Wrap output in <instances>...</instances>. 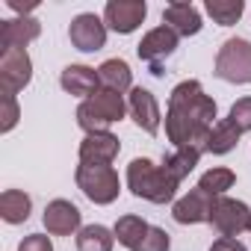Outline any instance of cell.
<instances>
[{
  "label": "cell",
  "instance_id": "obj_3",
  "mask_svg": "<svg viewBox=\"0 0 251 251\" xmlns=\"http://www.w3.org/2000/svg\"><path fill=\"white\" fill-rule=\"evenodd\" d=\"M127 112L121 92H109V89H98L89 100H83L77 106V124L86 133H106L109 124L121 121Z\"/></svg>",
  "mask_w": 251,
  "mask_h": 251
},
{
  "label": "cell",
  "instance_id": "obj_7",
  "mask_svg": "<svg viewBox=\"0 0 251 251\" xmlns=\"http://www.w3.org/2000/svg\"><path fill=\"white\" fill-rule=\"evenodd\" d=\"M248 219H251V210L236 201V198H216L213 201V210H210V225L222 233V236H239L245 227H248Z\"/></svg>",
  "mask_w": 251,
  "mask_h": 251
},
{
  "label": "cell",
  "instance_id": "obj_5",
  "mask_svg": "<svg viewBox=\"0 0 251 251\" xmlns=\"http://www.w3.org/2000/svg\"><path fill=\"white\" fill-rule=\"evenodd\" d=\"M216 77L227 83H251V42L227 39L216 56Z\"/></svg>",
  "mask_w": 251,
  "mask_h": 251
},
{
  "label": "cell",
  "instance_id": "obj_31",
  "mask_svg": "<svg viewBox=\"0 0 251 251\" xmlns=\"http://www.w3.org/2000/svg\"><path fill=\"white\" fill-rule=\"evenodd\" d=\"M9 6H12L15 12H24V15H27V12L33 9V3H18V0H9Z\"/></svg>",
  "mask_w": 251,
  "mask_h": 251
},
{
  "label": "cell",
  "instance_id": "obj_28",
  "mask_svg": "<svg viewBox=\"0 0 251 251\" xmlns=\"http://www.w3.org/2000/svg\"><path fill=\"white\" fill-rule=\"evenodd\" d=\"M169 245H172V239H169V233H166L163 227H154V225H151V230H148V236L142 239V245H139L136 251H169Z\"/></svg>",
  "mask_w": 251,
  "mask_h": 251
},
{
  "label": "cell",
  "instance_id": "obj_10",
  "mask_svg": "<svg viewBox=\"0 0 251 251\" xmlns=\"http://www.w3.org/2000/svg\"><path fill=\"white\" fill-rule=\"evenodd\" d=\"M68 39H71V45H74L77 50L95 53V50H100V48L106 45V24H103L98 15L83 12V15H77V18L71 21Z\"/></svg>",
  "mask_w": 251,
  "mask_h": 251
},
{
  "label": "cell",
  "instance_id": "obj_21",
  "mask_svg": "<svg viewBox=\"0 0 251 251\" xmlns=\"http://www.w3.org/2000/svg\"><path fill=\"white\" fill-rule=\"evenodd\" d=\"M148 230H151V225L145 222V219H139V216H121L118 222H115V239L124 245V248H130V251H136L139 245H142V239L148 236Z\"/></svg>",
  "mask_w": 251,
  "mask_h": 251
},
{
  "label": "cell",
  "instance_id": "obj_2",
  "mask_svg": "<svg viewBox=\"0 0 251 251\" xmlns=\"http://www.w3.org/2000/svg\"><path fill=\"white\" fill-rule=\"evenodd\" d=\"M127 186H130V192L136 198H145L151 204H169L177 195V186L180 183L163 166H154L151 160L136 157L127 166Z\"/></svg>",
  "mask_w": 251,
  "mask_h": 251
},
{
  "label": "cell",
  "instance_id": "obj_13",
  "mask_svg": "<svg viewBox=\"0 0 251 251\" xmlns=\"http://www.w3.org/2000/svg\"><path fill=\"white\" fill-rule=\"evenodd\" d=\"M118 151H121V142L109 130L106 133H89L80 142V163L83 166H109L118 157Z\"/></svg>",
  "mask_w": 251,
  "mask_h": 251
},
{
  "label": "cell",
  "instance_id": "obj_29",
  "mask_svg": "<svg viewBox=\"0 0 251 251\" xmlns=\"http://www.w3.org/2000/svg\"><path fill=\"white\" fill-rule=\"evenodd\" d=\"M18 251H53V245H50V239L45 233H30V236L21 239Z\"/></svg>",
  "mask_w": 251,
  "mask_h": 251
},
{
  "label": "cell",
  "instance_id": "obj_6",
  "mask_svg": "<svg viewBox=\"0 0 251 251\" xmlns=\"http://www.w3.org/2000/svg\"><path fill=\"white\" fill-rule=\"evenodd\" d=\"M177 33L172 30V27H157V30H151L142 42H139V48H136V53H139V59L142 62H148L151 65V74H157V77H163V59H169L175 50H177Z\"/></svg>",
  "mask_w": 251,
  "mask_h": 251
},
{
  "label": "cell",
  "instance_id": "obj_8",
  "mask_svg": "<svg viewBox=\"0 0 251 251\" xmlns=\"http://www.w3.org/2000/svg\"><path fill=\"white\" fill-rule=\"evenodd\" d=\"M33 80V62L27 50L0 53V95H18Z\"/></svg>",
  "mask_w": 251,
  "mask_h": 251
},
{
  "label": "cell",
  "instance_id": "obj_30",
  "mask_svg": "<svg viewBox=\"0 0 251 251\" xmlns=\"http://www.w3.org/2000/svg\"><path fill=\"white\" fill-rule=\"evenodd\" d=\"M210 251H248L239 239H233V236H219L213 245H210Z\"/></svg>",
  "mask_w": 251,
  "mask_h": 251
},
{
  "label": "cell",
  "instance_id": "obj_18",
  "mask_svg": "<svg viewBox=\"0 0 251 251\" xmlns=\"http://www.w3.org/2000/svg\"><path fill=\"white\" fill-rule=\"evenodd\" d=\"M30 210H33V201L21 189H6L3 195H0V216H3V222H9V225L27 222Z\"/></svg>",
  "mask_w": 251,
  "mask_h": 251
},
{
  "label": "cell",
  "instance_id": "obj_22",
  "mask_svg": "<svg viewBox=\"0 0 251 251\" xmlns=\"http://www.w3.org/2000/svg\"><path fill=\"white\" fill-rule=\"evenodd\" d=\"M115 233L103 225H86L77 230V251H112Z\"/></svg>",
  "mask_w": 251,
  "mask_h": 251
},
{
  "label": "cell",
  "instance_id": "obj_1",
  "mask_svg": "<svg viewBox=\"0 0 251 251\" xmlns=\"http://www.w3.org/2000/svg\"><path fill=\"white\" fill-rule=\"evenodd\" d=\"M216 100L204 95L198 80H183L169 95L166 136L175 148H207V136L216 127Z\"/></svg>",
  "mask_w": 251,
  "mask_h": 251
},
{
  "label": "cell",
  "instance_id": "obj_20",
  "mask_svg": "<svg viewBox=\"0 0 251 251\" xmlns=\"http://www.w3.org/2000/svg\"><path fill=\"white\" fill-rule=\"evenodd\" d=\"M239 136H242V130L236 127V124L230 121V118H222L216 127L210 130V136H207V154H230L233 148H236V142H239Z\"/></svg>",
  "mask_w": 251,
  "mask_h": 251
},
{
  "label": "cell",
  "instance_id": "obj_24",
  "mask_svg": "<svg viewBox=\"0 0 251 251\" xmlns=\"http://www.w3.org/2000/svg\"><path fill=\"white\" fill-rule=\"evenodd\" d=\"M204 9H207V15H210L216 24L230 27V24H236V21L242 18L245 3H242V0H207Z\"/></svg>",
  "mask_w": 251,
  "mask_h": 251
},
{
  "label": "cell",
  "instance_id": "obj_17",
  "mask_svg": "<svg viewBox=\"0 0 251 251\" xmlns=\"http://www.w3.org/2000/svg\"><path fill=\"white\" fill-rule=\"evenodd\" d=\"M163 21L177 36H195V33H201V12L192 3H169L166 12H163Z\"/></svg>",
  "mask_w": 251,
  "mask_h": 251
},
{
  "label": "cell",
  "instance_id": "obj_9",
  "mask_svg": "<svg viewBox=\"0 0 251 251\" xmlns=\"http://www.w3.org/2000/svg\"><path fill=\"white\" fill-rule=\"evenodd\" d=\"M148 15L145 0H109L106 9H103V24L121 36L133 33Z\"/></svg>",
  "mask_w": 251,
  "mask_h": 251
},
{
  "label": "cell",
  "instance_id": "obj_15",
  "mask_svg": "<svg viewBox=\"0 0 251 251\" xmlns=\"http://www.w3.org/2000/svg\"><path fill=\"white\" fill-rule=\"evenodd\" d=\"M213 201H216L213 195H207V192H201V189L195 186L189 195H183V198L175 204L172 216H175V222H180V225H198V222H210Z\"/></svg>",
  "mask_w": 251,
  "mask_h": 251
},
{
  "label": "cell",
  "instance_id": "obj_16",
  "mask_svg": "<svg viewBox=\"0 0 251 251\" xmlns=\"http://www.w3.org/2000/svg\"><path fill=\"white\" fill-rule=\"evenodd\" d=\"M59 83H62V89H65L68 95H74V98H86V100H89V98L98 92L100 77H98V71L89 68V65H68V68L62 71Z\"/></svg>",
  "mask_w": 251,
  "mask_h": 251
},
{
  "label": "cell",
  "instance_id": "obj_14",
  "mask_svg": "<svg viewBox=\"0 0 251 251\" xmlns=\"http://www.w3.org/2000/svg\"><path fill=\"white\" fill-rule=\"evenodd\" d=\"M80 219H83V213L65 198L50 201L45 207V216H42L48 233H53V236H71L74 230H80Z\"/></svg>",
  "mask_w": 251,
  "mask_h": 251
},
{
  "label": "cell",
  "instance_id": "obj_25",
  "mask_svg": "<svg viewBox=\"0 0 251 251\" xmlns=\"http://www.w3.org/2000/svg\"><path fill=\"white\" fill-rule=\"evenodd\" d=\"M233 172L230 169H210V172H204L201 175V180H198V189L201 192H207V195H213V198H222L230 186H233Z\"/></svg>",
  "mask_w": 251,
  "mask_h": 251
},
{
  "label": "cell",
  "instance_id": "obj_27",
  "mask_svg": "<svg viewBox=\"0 0 251 251\" xmlns=\"http://www.w3.org/2000/svg\"><path fill=\"white\" fill-rule=\"evenodd\" d=\"M227 118L236 124V127H239L242 133H245V130H251V98H239V100L230 106Z\"/></svg>",
  "mask_w": 251,
  "mask_h": 251
},
{
  "label": "cell",
  "instance_id": "obj_19",
  "mask_svg": "<svg viewBox=\"0 0 251 251\" xmlns=\"http://www.w3.org/2000/svg\"><path fill=\"white\" fill-rule=\"evenodd\" d=\"M98 77H100V86L109 92H127L133 83V71L124 59H106L98 68Z\"/></svg>",
  "mask_w": 251,
  "mask_h": 251
},
{
  "label": "cell",
  "instance_id": "obj_32",
  "mask_svg": "<svg viewBox=\"0 0 251 251\" xmlns=\"http://www.w3.org/2000/svg\"><path fill=\"white\" fill-rule=\"evenodd\" d=\"M248 230H251V219H248Z\"/></svg>",
  "mask_w": 251,
  "mask_h": 251
},
{
  "label": "cell",
  "instance_id": "obj_26",
  "mask_svg": "<svg viewBox=\"0 0 251 251\" xmlns=\"http://www.w3.org/2000/svg\"><path fill=\"white\" fill-rule=\"evenodd\" d=\"M0 100H3V112H0V133H9L18 124V118H21V109H18L15 95H3Z\"/></svg>",
  "mask_w": 251,
  "mask_h": 251
},
{
  "label": "cell",
  "instance_id": "obj_11",
  "mask_svg": "<svg viewBox=\"0 0 251 251\" xmlns=\"http://www.w3.org/2000/svg\"><path fill=\"white\" fill-rule=\"evenodd\" d=\"M42 33V24L30 15L12 18V21H0V53L6 50H27L30 42H36Z\"/></svg>",
  "mask_w": 251,
  "mask_h": 251
},
{
  "label": "cell",
  "instance_id": "obj_4",
  "mask_svg": "<svg viewBox=\"0 0 251 251\" xmlns=\"http://www.w3.org/2000/svg\"><path fill=\"white\" fill-rule=\"evenodd\" d=\"M74 180H77L80 192L95 204H112L118 198V189H121L112 166H83L80 163Z\"/></svg>",
  "mask_w": 251,
  "mask_h": 251
},
{
  "label": "cell",
  "instance_id": "obj_23",
  "mask_svg": "<svg viewBox=\"0 0 251 251\" xmlns=\"http://www.w3.org/2000/svg\"><path fill=\"white\" fill-rule=\"evenodd\" d=\"M201 154H204L201 148H177L175 154H169V157L163 160V169H166V172H169L177 183H180V180H183V177H186L195 166H198Z\"/></svg>",
  "mask_w": 251,
  "mask_h": 251
},
{
  "label": "cell",
  "instance_id": "obj_12",
  "mask_svg": "<svg viewBox=\"0 0 251 251\" xmlns=\"http://www.w3.org/2000/svg\"><path fill=\"white\" fill-rule=\"evenodd\" d=\"M127 109H130L133 121L139 124L148 136H157V133H160V103H157V98H154L148 89H142V86L130 89Z\"/></svg>",
  "mask_w": 251,
  "mask_h": 251
}]
</instances>
